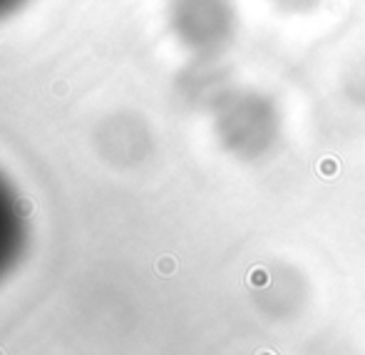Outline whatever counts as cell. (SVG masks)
Listing matches in <instances>:
<instances>
[{"label":"cell","mask_w":365,"mask_h":355,"mask_svg":"<svg viewBox=\"0 0 365 355\" xmlns=\"http://www.w3.org/2000/svg\"><path fill=\"white\" fill-rule=\"evenodd\" d=\"M53 90H55V95H58V97H65V95H68V85H65L63 80H60V82H55V85H53Z\"/></svg>","instance_id":"3"},{"label":"cell","mask_w":365,"mask_h":355,"mask_svg":"<svg viewBox=\"0 0 365 355\" xmlns=\"http://www.w3.org/2000/svg\"><path fill=\"white\" fill-rule=\"evenodd\" d=\"M174 269H177V264H174L172 259H159V264H157V271L162 276H169V274H174Z\"/></svg>","instance_id":"2"},{"label":"cell","mask_w":365,"mask_h":355,"mask_svg":"<svg viewBox=\"0 0 365 355\" xmlns=\"http://www.w3.org/2000/svg\"><path fill=\"white\" fill-rule=\"evenodd\" d=\"M0 355H5V351H3V348H0Z\"/></svg>","instance_id":"4"},{"label":"cell","mask_w":365,"mask_h":355,"mask_svg":"<svg viewBox=\"0 0 365 355\" xmlns=\"http://www.w3.org/2000/svg\"><path fill=\"white\" fill-rule=\"evenodd\" d=\"M33 212H35V204L30 202V199H18V202H15V214L23 216V219L25 216H30Z\"/></svg>","instance_id":"1"}]
</instances>
